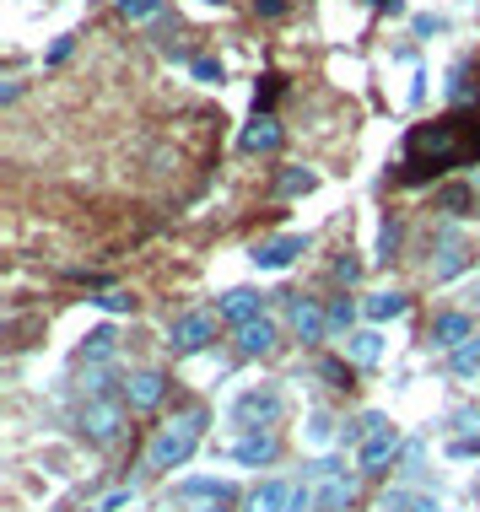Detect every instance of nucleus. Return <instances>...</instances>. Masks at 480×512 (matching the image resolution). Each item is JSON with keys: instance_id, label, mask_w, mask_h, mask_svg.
Segmentation results:
<instances>
[{"instance_id": "obj_33", "label": "nucleus", "mask_w": 480, "mask_h": 512, "mask_svg": "<svg viewBox=\"0 0 480 512\" xmlns=\"http://www.w3.org/2000/svg\"><path fill=\"white\" fill-rule=\"evenodd\" d=\"M335 275H340V281H356V275H362V265H356V259H335Z\"/></svg>"}, {"instance_id": "obj_17", "label": "nucleus", "mask_w": 480, "mask_h": 512, "mask_svg": "<svg viewBox=\"0 0 480 512\" xmlns=\"http://www.w3.org/2000/svg\"><path fill=\"white\" fill-rule=\"evenodd\" d=\"M292 502V486H281V480H259V486L243 496V512H286Z\"/></svg>"}, {"instance_id": "obj_22", "label": "nucleus", "mask_w": 480, "mask_h": 512, "mask_svg": "<svg viewBox=\"0 0 480 512\" xmlns=\"http://www.w3.org/2000/svg\"><path fill=\"white\" fill-rule=\"evenodd\" d=\"M464 270V238L459 232H448L443 238V259H437V281H448V275H459Z\"/></svg>"}, {"instance_id": "obj_6", "label": "nucleus", "mask_w": 480, "mask_h": 512, "mask_svg": "<svg viewBox=\"0 0 480 512\" xmlns=\"http://www.w3.org/2000/svg\"><path fill=\"white\" fill-rule=\"evenodd\" d=\"M394 459H400V432H394V426H378V432L356 448V469H362V475H389Z\"/></svg>"}, {"instance_id": "obj_31", "label": "nucleus", "mask_w": 480, "mask_h": 512, "mask_svg": "<svg viewBox=\"0 0 480 512\" xmlns=\"http://www.w3.org/2000/svg\"><path fill=\"white\" fill-rule=\"evenodd\" d=\"M329 426H335L329 415H313V421H308V437H313V442H329Z\"/></svg>"}, {"instance_id": "obj_28", "label": "nucleus", "mask_w": 480, "mask_h": 512, "mask_svg": "<svg viewBox=\"0 0 480 512\" xmlns=\"http://www.w3.org/2000/svg\"><path fill=\"white\" fill-rule=\"evenodd\" d=\"M286 512H319V496H313V486H292V502H286Z\"/></svg>"}, {"instance_id": "obj_2", "label": "nucleus", "mask_w": 480, "mask_h": 512, "mask_svg": "<svg viewBox=\"0 0 480 512\" xmlns=\"http://www.w3.org/2000/svg\"><path fill=\"white\" fill-rule=\"evenodd\" d=\"M200 437H205V410H184L178 421H168L162 432L152 437V448H146V469H157V475H168V469H184L189 459H195V448H200Z\"/></svg>"}, {"instance_id": "obj_10", "label": "nucleus", "mask_w": 480, "mask_h": 512, "mask_svg": "<svg viewBox=\"0 0 480 512\" xmlns=\"http://www.w3.org/2000/svg\"><path fill=\"white\" fill-rule=\"evenodd\" d=\"M216 313L227 318L232 329L238 324H254V318H265V292H249V286H232V292L216 302Z\"/></svg>"}, {"instance_id": "obj_34", "label": "nucleus", "mask_w": 480, "mask_h": 512, "mask_svg": "<svg viewBox=\"0 0 480 512\" xmlns=\"http://www.w3.org/2000/svg\"><path fill=\"white\" fill-rule=\"evenodd\" d=\"M416 33H443V17H416Z\"/></svg>"}, {"instance_id": "obj_5", "label": "nucleus", "mask_w": 480, "mask_h": 512, "mask_svg": "<svg viewBox=\"0 0 480 512\" xmlns=\"http://www.w3.org/2000/svg\"><path fill=\"white\" fill-rule=\"evenodd\" d=\"M211 340H216V318H211V313H184V318L168 329L173 356H200Z\"/></svg>"}, {"instance_id": "obj_4", "label": "nucleus", "mask_w": 480, "mask_h": 512, "mask_svg": "<svg viewBox=\"0 0 480 512\" xmlns=\"http://www.w3.org/2000/svg\"><path fill=\"white\" fill-rule=\"evenodd\" d=\"M313 496H319V512H351L356 502V475H346V469L335 464H313Z\"/></svg>"}, {"instance_id": "obj_25", "label": "nucleus", "mask_w": 480, "mask_h": 512, "mask_svg": "<svg viewBox=\"0 0 480 512\" xmlns=\"http://www.w3.org/2000/svg\"><path fill=\"white\" fill-rule=\"evenodd\" d=\"M162 11V0H119V17L125 22H152Z\"/></svg>"}, {"instance_id": "obj_35", "label": "nucleus", "mask_w": 480, "mask_h": 512, "mask_svg": "<svg viewBox=\"0 0 480 512\" xmlns=\"http://www.w3.org/2000/svg\"><path fill=\"white\" fill-rule=\"evenodd\" d=\"M259 11H265V17H281V11H286V0H259Z\"/></svg>"}, {"instance_id": "obj_38", "label": "nucleus", "mask_w": 480, "mask_h": 512, "mask_svg": "<svg viewBox=\"0 0 480 512\" xmlns=\"http://www.w3.org/2000/svg\"><path fill=\"white\" fill-rule=\"evenodd\" d=\"M205 6H222V0H205Z\"/></svg>"}, {"instance_id": "obj_29", "label": "nucleus", "mask_w": 480, "mask_h": 512, "mask_svg": "<svg viewBox=\"0 0 480 512\" xmlns=\"http://www.w3.org/2000/svg\"><path fill=\"white\" fill-rule=\"evenodd\" d=\"M448 453H454V459H480V432L475 437H454V442H448Z\"/></svg>"}, {"instance_id": "obj_7", "label": "nucleus", "mask_w": 480, "mask_h": 512, "mask_svg": "<svg viewBox=\"0 0 480 512\" xmlns=\"http://www.w3.org/2000/svg\"><path fill=\"white\" fill-rule=\"evenodd\" d=\"M297 254H308V232H281V238L254 243L249 259L259 270H286V265H297Z\"/></svg>"}, {"instance_id": "obj_37", "label": "nucleus", "mask_w": 480, "mask_h": 512, "mask_svg": "<svg viewBox=\"0 0 480 512\" xmlns=\"http://www.w3.org/2000/svg\"><path fill=\"white\" fill-rule=\"evenodd\" d=\"M421 512H443V507H432V502H421Z\"/></svg>"}, {"instance_id": "obj_9", "label": "nucleus", "mask_w": 480, "mask_h": 512, "mask_svg": "<svg viewBox=\"0 0 480 512\" xmlns=\"http://www.w3.org/2000/svg\"><path fill=\"white\" fill-rule=\"evenodd\" d=\"M292 329H297V340L303 345H319L324 335H329V308H319L313 297H292Z\"/></svg>"}, {"instance_id": "obj_24", "label": "nucleus", "mask_w": 480, "mask_h": 512, "mask_svg": "<svg viewBox=\"0 0 480 512\" xmlns=\"http://www.w3.org/2000/svg\"><path fill=\"white\" fill-rule=\"evenodd\" d=\"M313 184H319V178H313L308 168H286L276 189H281V195H286V200H292V195H308V189H313Z\"/></svg>"}, {"instance_id": "obj_16", "label": "nucleus", "mask_w": 480, "mask_h": 512, "mask_svg": "<svg viewBox=\"0 0 480 512\" xmlns=\"http://www.w3.org/2000/svg\"><path fill=\"white\" fill-rule=\"evenodd\" d=\"M270 351H276V324L270 318L238 324V356H270Z\"/></svg>"}, {"instance_id": "obj_13", "label": "nucleus", "mask_w": 480, "mask_h": 512, "mask_svg": "<svg viewBox=\"0 0 480 512\" xmlns=\"http://www.w3.org/2000/svg\"><path fill=\"white\" fill-rule=\"evenodd\" d=\"M464 340H475V318L470 313H437L432 318V345L437 351H459Z\"/></svg>"}, {"instance_id": "obj_32", "label": "nucleus", "mask_w": 480, "mask_h": 512, "mask_svg": "<svg viewBox=\"0 0 480 512\" xmlns=\"http://www.w3.org/2000/svg\"><path fill=\"white\" fill-rule=\"evenodd\" d=\"M324 378H329V383H335V389H346V383H351V372H346V367H340V362H324Z\"/></svg>"}, {"instance_id": "obj_8", "label": "nucleus", "mask_w": 480, "mask_h": 512, "mask_svg": "<svg viewBox=\"0 0 480 512\" xmlns=\"http://www.w3.org/2000/svg\"><path fill=\"white\" fill-rule=\"evenodd\" d=\"M232 415H238L249 432H259V426H276L281 421V394L276 389H249V394H238Z\"/></svg>"}, {"instance_id": "obj_3", "label": "nucleus", "mask_w": 480, "mask_h": 512, "mask_svg": "<svg viewBox=\"0 0 480 512\" xmlns=\"http://www.w3.org/2000/svg\"><path fill=\"white\" fill-rule=\"evenodd\" d=\"M125 399H92L87 410H81V432H87V442H98V448H108V442L125 437Z\"/></svg>"}, {"instance_id": "obj_19", "label": "nucleus", "mask_w": 480, "mask_h": 512, "mask_svg": "<svg viewBox=\"0 0 480 512\" xmlns=\"http://www.w3.org/2000/svg\"><path fill=\"white\" fill-rule=\"evenodd\" d=\"M346 356L356 367H373L383 356V335H378V329H351V335H346Z\"/></svg>"}, {"instance_id": "obj_27", "label": "nucleus", "mask_w": 480, "mask_h": 512, "mask_svg": "<svg viewBox=\"0 0 480 512\" xmlns=\"http://www.w3.org/2000/svg\"><path fill=\"white\" fill-rule=\"evenodd\" d=\"M394 248H400V221H383L378 227V259H394Z\"/></svg>"}, {"instance_id": "obj_30", "label": "nucleus", "mask_w": 480, "mask_h": 512, "mask_svg": "<svg viewBox=\"0 0 480 512\" xmlns=\"http://www.w3.org/2000/svg\"><path fill=\"white\" fill-rule=\"evenodd\" d=\"M98 308H108V313H130L135 308V297H125V292H103V297H92Z\"/></svg>"}, {"instance_id": "obj_36", "label": "nucleus", "mask_w": 480, "mask_h": 512, "mask_svg": "<svg viewBox=\"0 0 480 512\" xmlns=\"http://www.w3.org/2000/svg\"><path fill=\"white\" fill-rule=\"evenodd\" d=\"M378 6H389V11H405V0H378Z\"/></svg>"}, {"instance_id": "obj_26", "label": "nucleus", "mask_w": 480, "mask_h": 512, "mask_svg": "<svg viewBox=\"0 0 480 512\" xmlns=\"http://www.w3.org/2000/svg\"><path fill=\"white\" fill-rule=\"evenodd\" d=\"M189 71H195V81H205V87H222V60H189Z\"/></svg>"}, {"instance_id": "obj_18", "label": "nucleus", "mask_w": 480, "mask_h": 512, "mask_svg": "<svg viewBox=\"0 0 480 512\" xmlns=\"http://www.w3.org/2000/svg\"><path fill=\"white\" fill-rule=\"evenodd\" d=\"M362 313H367V324H389V318H405L410 313V297L405 292H378V297L362 302Z\"/></svg>"}, {"instance_id": "obj_23", "label": "nucleus", "mask_w": 480, "mask_h": 512, "mask_svg": "<svg viewBox=\"0 0 480 512\" xmlns=\"http://www.w3.org/2000/svg\"><path fill=\"white\" fill-rule=\"evenodd\" d=\"M356 313H362V308H356L351 297H335V302H329V335H351Z\"/></svg>"}, {"instance_id": "obj_15", "label": "nucleus", "mask_w": 480, "mask_h": 512, "mask_svg": "<svg viewBox=\"0 0 480 512\" xmlns=\"http://www.w3.org/2000/svg\"><path fill=\"white\" fill-rule=\"evenodd\" d=\"M178 502L195 507V512H222L227 507V486H216V480H189V486H178Z\"/></svg>"}, {"instance_id": "obj_12", "label": "nucleus", "mask_w": 480, "mask_h": 512, "mask_svg": "<svg viewBox=\"0 0 480 512\" xmlns=\"http://www.w3.org/2000/svg\"><path fill=\"white\" fill-rule=\"evenodd\" d=\"M276 453H281V437L270 432V426H259V432L238 437V448H232V459H238V464H249V469H259V464H276Z\"/></svg>"}, {"instance_id": "obj_20", "label": "nucleus", "mask_w": 480, "mask_h": 512, "mask_svg": "<svg viewBox=\"0 0 480 512\" xmlns=\"http://www.w3.org/2000/svg\"><path fill=\"white\" fill-rule=\"evenodd\" d=\"M114 351H119V335H114V324H98L87 340H81V356H87V362H108Z\"/></svg>"}, {"instance_id": "obj_14", "label": "nucleus", "mask_w": 480, "mask_h": 512, "mask_svg": "<svg viewBox=\"0 0 480 512\" xmlns=\"http://www.w3.org/2000/svg\"><path fill=\"white\" fill-rule=\"evenodd\" d=\"M238 146L249 151V157H270V151L281 146V124L270 119V114H254V124L243 130V141H238Z\"/></svg>"}, {"instance_id": "obj_11", "label": "nucleus", "mask_w": 480, "mask_h": 512, "mask_svg": "<svg viewBox=\"0 0 480 512\" xmlns=\"http://www.w3.org/2000/svg\"><path fill=\"white\" fill-rule=\"evenodd\" d=\"M168 399V378L162 372H130L125 378V405L130 410H157Z\"/></svg>"}, {"instance_id": "obj_21", "label": "nucleus", "mask_w": 480, "mask_h": 512, "mask_svg": "<svg viewBox=\"0 0 480 512\" xmlns=\"http://www.w3.org/2000/svg\"><path fill=\"white\" fill-rule=\"evenodd\" d=\"M448 367H454V378H475L480 372V335L464 340L459 351H448Z\"/></svg>"}, {"instance_id": "obj_1", "label": "nucleus", "mask_w": 480, "mask_h": 512, "mask_svg": "<svg viewBox=\"0 0 480 512\" xmlns=\"http://www.w3.org/2000/svg\"><path fill=\"white\" fill-rule=\"evenodd\" d=\"M480 157V119L475 114H448L437 124H416L405 141V178L448 173Z\"/></svg>"}]
</instances>
